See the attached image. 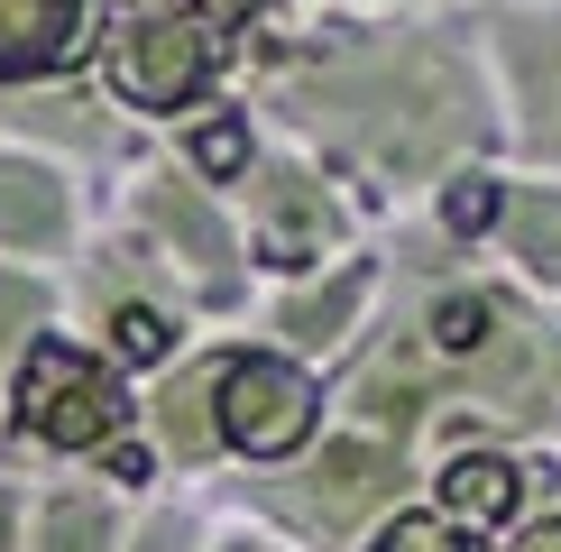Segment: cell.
<instances>
[{
    "label": "cell",
    "mask_w": 561,
    "mask_h": 552,
    "mask_svg": "<svg viewBox=\"0 0 561 552\" xmlns=\"http://www.w3.org/2000/svg\"><path fill=\"white\" fill-rule=\"evenodd\" d=\"M304 129H332L341 148L378 157L396 175H433L451 148L479 138V83L442 37H368L322 74L286 83Z\"/></svg>",
    "instance_id": "1"
},
{
    "label": "cell",
    "mask_w": 561,
    "mask_h": 552,
    "mask_svg": "<svg viewBox=\"0 0 561 552\" xmlns=\"http://www.w3.org/2000/svg\"><path fill=\"white\" fill-rule=\"evenodd\" d=\"M433 359L470 378L479 414L497 424H561V332H543L516 295H442L433 304Z\"/></svg>",
    "instance_id": "2"
},
{
    "label": "cell",
    "mask_w": 561,
    "mask_h": 552,
    "mask_svg": "<svg viewBox=\"0 0 561 552\" xmlns=\"http://www.w3.org/2000/svg\"><path fill=\"white\" fill-rule=\"evenodd\" d=\"M213 442L230 451H249V460H276V451H295L304 433H313V414H322V387L304 378L295 359H267V350H249V359H221V378H213Z\"/></svg>",
    "instance_id": "3"
},
{
    "label": "cell",
    "mask_w": 561,
    "mask_h": 552,
    "mask_svg": "<svg viewBox=\"0 0 561 552\" xmlns=\"http://www.w3.org/2000/svg\"><path fill=\"white\" fill-rule=\"evenodd\" d=\"M19 424H28L37 442H56V451H92L121 424V387H111V368L92 350H75V341H37L28 378H19Z\"/></svg>",
    "instance_id": "4"
},
{
    "label": "cell",
    "mask_w": 561,
    "mask_h": 552,
    "mask_svg": "<svg viewBox=\"0 0 561 552\" xmlns=\"http://www.w3.org/2000/svg\"><path fill=\"white\" fill-rule=\"evenodd\" d=\"M387 497H396V451L387 442H332L304 479H276L267 488V506L313 543H341L350 525H368Z\"/></svg>",
    "instance_id": "5"
},
{
    "label": "cell",
    "mask_w": 561,
    "mask_h": 552,
    "mask_svg": "<svg viewBox=\"0 0 561 552\" xmlns=\"http://www.w3.org/2000/svg\"><path fill=\"white\" fill-rule=\"evenodd\" d=\"M203 74H213V37L203 28H129L121 46H111V92L138 102V111L194 102Z\"/></svg>",
    "instance_id": "6"
},
{
    "label": "cell",
    "mask_w": 561,
    "mask_h": 552,
    "mask_svg": "<svg viewBox=\"0 0 561 552\" xmlns=\"http://www.w3.org/2000/svg\"><path fill=\"white\" fill-rule=\"evenodd\" d=\"M506 74L525 102V148L561 166V19H506Z\"/></svg>",
    "instance_id": "7"
},
{
    "label": "cell",
    "mask_w": 561,
    "mask_h": 552,
    "mask_svg": "<svg viewBox=\"0 0 561 552\" xmlns=\"http://www.w3.org/2000/svg\"><path fill=\"white\" fill-rule=\"evenodd\" d=\"M0 240L10 249H56L65 240V184H56V166L10 157V148H0Z\"/></svg>",
    "instance_id": "8"
},
{
    "label": "cell",
    "mask_w": 561,
    "mask_h": 552,
    "mask_svg": "<svg viewBox=\"0 0 561 552\" xmlns=\"http://www.w3.org/2000/svg\"><path fill=\"white\" fill-rule=\"evenodd\" d=\"M442 488V525H506L516 516V497H525V479H516V460H497V451H451V470L433 479Z\"/></svg>",
    "instance_id": "9"
},
{
    "label": "cell",
    "mask_w": 561,
    "mask_h": 552,
    "mask_svg": "<svg viewBox=\"0 0 561 552\" xmlns=\"http://www.w3.org/2000/svg\"><path fill=\"white\" fill-rule=\"evenodd\" d=\"M75 56V0H0V74H46Z\"/></svg>",
    "instance_id": "10"
},
{
    "label": "cell",
    "mask_w": 561,
    "mask_h": 552,
    "mask_svg": "<svg viewBox=\"0 0 561 552\" xmlns=\"http://www.w3.org/2000/svg\"><path fill=\"white\" fill-rule=\"evenodd\" d=\"M259 203H267L259 249H267L276 267L322 258V240H332V203H322V194H304V175H267V184H259Z\"/></svg>",
    "instance_id": "11"
},
{
    "label": "cell",
    "mask_w": 561,
    "mask_h": 552,
    "mask_svg": "<svg viewBox=\"0 0 561 552\" xmlns=\"http://www.w3.org/2000/svg\"><path fill=\"white\" fill-rule=\"evenodd\" d=\"M148 221L167 230V240H184V249H194V267L213 276V286L230 276V230L213 221V203H203L194 184H157V194H148Z\"/></svg>",
    "instance_id": "12"
},
{
    "label": "cell",
    "mask_w": 561,
    "mask_h": 552,
    "mask_svg": "<svg viewBox=\"0 0 561 552\" xmlns=\"http://www.w3.org/2000/svg\"><path fill=\"white\" fill-rule=\"evenodd\" d=\"M111 543H121V525H111V506L92 488H56L37 506V534H28V552H111Z\"/></svg>",
    "instance_id": "13"
},
{
    "label": "cell",
    "mask_w": 561,
    "mask_h": 552,
    "mask_svg": "<svg viewBox=\"0 0 561 552\" xmlns=\"http://www.w3.org/2000/svg\"><path fill=\"white\" fill-rule=\"evenodd\" d=\"M506 249L543 276V286H561V194H543V184H525V194H506Z\"/></svg>",
    "instance_id": "14"
},
{
    "label": "cell",
    "mask_w": 561,
    "mask_h": 552,
    "mask_svg": "<svg viewBox=\"0 0 561 552\" xmlns=\"http://www.w3.org/2000/svg\"><path fill=\"white\" fill-rule=\"evenodd\" d=\"M213 378H221V359H203V368H184L167 396H157V433L175 442V460H203V451H213V424H203V396H213Z\"/></svg>",
    "instance_id": "15"
},
{
    "label": "cell",
    "mask_w": 561,
    "mask_h": 552,
    "mask_svg": "<svg viewBox=\"0 0 561 552\" xmlns=\"http://www.w3.org/2000/svg\"><path fill=\"white\" fill-rule=\"evenodd\" d=\"M359 295H368V267H350V276H332L322 295H295V304L276 313V322H286L295 341H341V322L359 313Z\"/></svg>",
    "instance_id": "16"
},
{
    "label": "cell",
    "mask_w": 561,
    "mask_h": 552,
    "mask_svg": "<svg viewBox=\"0 0 561 552\" xmlns=\"http://www.w3.org/2000/svg\"><path fill=\"white\" fill-rule=\"evenodd\" d=\"M167 313H148V304H121V313H111V350H121V359H167Z\"/></svg>",
    "instance_id": "17"
},
{
    "label": "cell",
    "mask_w": 561,
    "mask_h": 552,
    "mask_svg": "<svg viewBox=\"0 0 561 552\" xmlns=\"http://www.w3.org/2000/svg\"><path fill=\"white\" fill-rule=\"evenodd\" d=\"M368 552H470V543H460L442 516H396V525H378V543H368Z\"/></svg>",
    "instance_id": "18"
},
{
    "label": "cell",
    "mask_w": 561,
    "mask_h": 552,
    "mask_svg": "<svg viewBox=\"0 0 561 552\" xmlns=\"http://www.w3.org/2000/svg\"><path fill=\"white\" fill-rule=\"evenodd\" d=\"M37 313H46V295L28 286V276H0V359L28 341V322H37Z\"/></svg>",
    "instance_id": "19"
},
{
    "label": "cell",
    "mask_w": 561,
    "mask_h": 552,
    "mask_svg": "<svg viewBox=\"0 0 561 552\" xmlns=\"http://www.w3.org/2000/svg\"><path fill=\"white\" fill-rule=\"evenodd\" d=\"M442 212H451V230H488V221H497V194H488V175H460Z\"/></svg>",
    "instance_id": "20"
},
{
    "label": "cell",
    "mask_w": 561,
    "mask_h": 552,
    "mask_svg": "<svg viewBox=\"0 0 561 552\" xmlns=\"http://www.w3.org/2000/svg\"><path fill=\"white\" fill-rule=\"evenodd\" d=\"M203 166H213V175H230V166H240V129H230V120H213V129H203Z\"/></svg>",
    "instance_id": "21"
},
{
    "label": "cell",
    "mask_w": 561,
    "mask_h": 552,
    "mask_svg": "<svg viewBox=\"0 0 561 552\" xmlns=\"http://www.w3.org/2000/svg\"><path fill=\"white\" fill-rule=\"evenodd\" d=\"M516 552H561V516H543V525H525V534H516Z\"/></svg>",
    "instance_id": "22"
}]
</instances>
